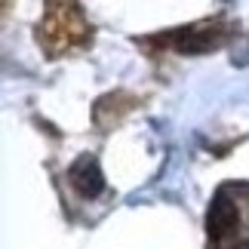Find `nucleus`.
Segmentation results:
<instances>
[{
	"mask_svg": "<svg viewBox=\"0 0 249 249\" xmlns=\"http://www.w3.org/2000/svg\"><path fill=\"white\" fill-rule=\"evenodd\" d=\"M71 185L77 188L83 197H95L102 191V172H99L92 157H80L77 163L71 166Z\"/></svg>",
	"mask_w": 249,
	"mask_h": 249,
	"instance_id": "f257e3e1",
	"label": "nucleus"
}]
</instances>
